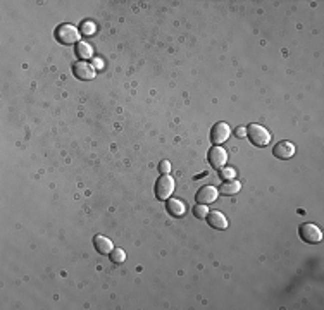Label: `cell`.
<instances>
[{"mask_svg":"<svg viewBox=\"0 0 324 310\" xmlns=\"http://www.w3.org/2000/svg\"><path fill=\"white\" fill-rule=\"evenodd\" d=\"M226 160H228L226 150L221 148L219 145H214V147L209 150V164H211L214 169H221V167H224Z\"/></svg>","mask_w":324,"mask_h":310,"instance_id":"52a82bcc","label":"cell"},{"mask_svg":"<svg viewBox=\"0 0 324 310\" xmlns=\"http://www.w3.org/2000/svg\"><path fill=\"white\" fill-rule=\"evenodd\" d=\"M247 136L254 147H268L271 141V133L261 124H249L247 126Z\"/></svg>","mask_w":324,"mask_h":310,"instance_id":"7a4b0ae2","label":"cell"},{"mask_svg":"<svg viewBox=\"0 0 324 310\" xmlns=\"http://www.w3.org/2000/svg\"><path fill=\"white\" fill-rule=\"evenodd\" d=\"M166 210L171 214L173 217H183L186 214V207L181 200L178 198H167V204H166Z\"/></svg>","mask_w":324,"mask_h":310,"instance_id":"7c38bea8","label":"cell"},{"mask_svg":"<svg viewBox=\"0 0 324 310\" xmlns=\"http://www.w3.org/2000/svg\"><path fill=\"white\" fill-rule=\"evenodd\" d=\"M247 135V128L245 126H238V128L235 129V136L236 138H245Z\"/></svg>","mask_w":324,"mask_h":310,"instance_id":"ffe728a7","label":"cell"},{"mask_svg":"<svg viewBox=\"0 0 324 310\" xmlns=\"http://www.w3.org/2000/svg\"><path fill=\"white\" fill-rule=\"evenodd\" d=\"M273 155L276 159H281V160H287V159H292L295 155V145L292 141H280V143L274 145L273 148Z\"/></svg>","mask_w":324,"mask_h":310,"instance_id":"ba28073f","label":"cell"},{"mask_svg":"<svg viewBox=\"0 0 324 310\" xmlns=\"http://www.w3.org/2000/svg\"><path fill=\"white\" fill-rule=\"evenodd\" d=\"M217 195H219V190L214 188V186H202L200 190L197 191V202L202 205H207V204H212V202H216Z\"/></svg>","mask_w":324,"mask_h":310,"instance_id":"9c48e42d","label":"cell"},{"mask_svg":"<svg viewBox=\"0 0 324 310\" xmlns=\"http://www.w3.org/2000/svg\"><path fill=\"white\" fill-rule=\"evenodd\" d=\"M159 171H161V174H169V172H171V162H169V160H162V162L159 164Z\"/></svg>","mask_w":324,"mask_h":310,"instance_id":"d6986e66","label":"cell"},{"mask_svg":"<svg viewBox=\"0 0 324 310\" xmlns=\"http://www.w3.org/2000/svg\"><path fill=\"white\" fill-rule=\"evenodd\" d=\"M72 72H74L76 78L81 79V81H91V79L97 76V72H95V67L90 66L86 60H78V62L72 66Z\"/></svg>","mask_w":324,"mask_h":310,"instance_id":"5b68a950","label":"cell"},{"mask_svg":"<svg viewBox=\"0 0 324 310\" xmlns=\"http://www.w3.org/2000/svg\"><path fill=\"white\" fill-rule=\"evenodd\" d=\"M205 219H207V224L214 229H226L228 228V219L221 212H217V210H211Z\"/></svg>","mask_w":324,"mask_h":310,"instance_id":"30bf717a","label":"cell"},{"mask_svg":"<svg viewBox=\"0 0 324 310\" xmlns=\"http://www.w3.org/2000/svg\"><path fill=\"white\" fill-rule=\"evenodd\" d=\"M299 235H300V238H302V240L306 241V243H309V245L319 243V241L323 240L321 229H319L316 224H312V223H304V224H300Z\"/></svg>","mask_w":324,"mask_h":310,"instance_id":"277c9868","label":"cell"},{"mask_svg":"<svg viewBox=\"0 0 324 310\" xmlns=\"http://www.w3.org/2000/svg\"><path fill=\"white\" fill-rule=\"evenodd\" d=\"M192 212H193V216H195L197 219H205V217H207V214H209V209L205 205L198 204V205L193 207Z\"/></svg>","mask_w":324,"mask_h":310,"instance_id":"e0dca14e","label":"cell"},{"mask_svg":"<svg viewBox=\"0 0 324 310\" xmlns=\"http://www.w3.org/2000/svg\"><path fill=\"white\" fill-rule=\"evenodd\" d=\"M221 178H223L224 181L235 179V169H231V167H224V169H221Z\"/></svg>","mask_w":324,"mask_h":310,"instance_id":"ac0fdd59","label":"cell"},{"mask_svg":"<svg viewBox=\"0 0 324 310\" xmlns=\"http://www.w3.org/2000/svg\"><path fill=\"white\" fill-rule=\"evenodd\" d=\"M109 257H110V262H112V264L121 266V264L126 260V252H124L123 248H114V250L109 254Z\"/></svg>","mask_w":324,"mask_h":310,"instance_id":"9a60e30c","label":"cell"},{"mask_svg":"<svg viewBox=\"0 0 324 310\" xmlns=\"http://www.w3.org/2000/svg\"><path fill=\"white\" fill-rule=\"evenodd\" d=\"M240 190H242V183L236 181V179L224 181L223 185L219 186V193H223V195H236Z\"/></svg>","mask_w":324,"mask_h":310,"instance_id":"4fadbf2b","label":"cell"},{"mask_svg":"<svg viewBox=\"0 0 324 310\" xmlns=\"http://www.w3.org/2000/svg\"><path fill=\"white\" fill-rule=\"evenodd\" d=\"M93 247L100 255H109L110 252L114 250L112 241H110L109 238H105V236H102V235H97L93 238Z\"/></svg>","mask_w":324,"mask_h":310,"instance_id":"8fae6325","label":"cell"},{"mask_svg":"<svg viewBox=\"0 0 324 310\" xmlns=\"http://www.w3.org/2000/svg\"><path fill=\"white\" fill-rule=\"evenodd\" d=\"M174 191V179L169 174H161L155 183V198L157 200H167Z\"/></svg>","mask_w":324,"mask_h":310,"instance_id":"3957f363","label":"cell"},{"mask_svg":"<svg viewBox=\"0 0 324 310\" xmlns=\"http://www.w3.org/2000/svg\"><path fill=\"white\" fill-rule=\"evenodd\" d=\"M230 136H231V128L226 124V122H217L211 131V141L214 145L224 143Z\"/></svg>","mask_w":324,"mask_h":310,"instance_id":"8992f818","label":"cell"},{"mask_svg":"<svg viewBox=\"0 0 324 310\" xmlns=\"http://www.w3.org/2000/svg\"><path fill=\"white\" fill-rule=\"evenodd\" d=\"M95 24L91 21H85V22H81V26H79V33L81 34H85V36H91V34L95 33Z\"/></svg>","mask_w":324,"mask_h":310,"instance_id":"2e32d148","label":"cell"},{"mask_svg":"<svg viewBox=\"0 0 324 310\" xmlns=\"http://www.w3.org/2000/svg\"><path fill=\"white\" fill-rule=\"evenodd\" d=\"M79 36H81V33H79V29L76 28V26L72 24H60L57 26L55 29V38L59 43L62 45H78L79 43Z\"/></svg>","mask_w":324,"mask_h":310,"instance_id":"6da1fadb","label":"cell"},{"mask_svg":"<svg viewBox=\"0 0 324 310\" xmlns=\"http://www.w3.org/2000/svg\"><path fill=\"white\" fill-rule=\"evenodd\" d=\"M76 55L79 57L81 60H86V59H91L93 57V48H91L90 43H85V41H79L78 45H76Z\"/></svg>","mask_w":324,"mask_h":310,"instance_id":"5bb4252c","label":"cell"}]
</instances>
